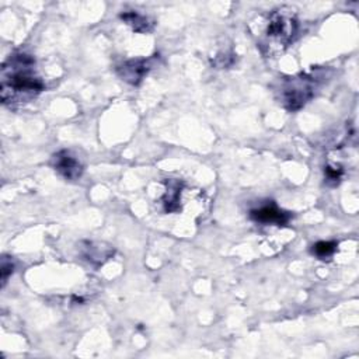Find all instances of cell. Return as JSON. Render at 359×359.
I'll return each mask as SVG.
<instances>
[{
	"label": "cell",
	"mask_w": 359,
	"mask_h": 359,
	"mask_svg": "<svg viewBox=\"0 0 359 359\" xmlns=\"http://www.w3.org/2000/svg\"><path fill=\"white\" fill-rule=\"evenodd\" d=\"M324 175H325V182L330 187H337L344 175V170L341 165L337 164H330L324 168Z\"/></svg>",
	"instance_id": "11"
},
{
	"label": "cell",
	"mask_w": 359,
	"mask_h": 359,
	"mask_svg": "<svg viewBox=\"0 0 359 359\" xmlns=\"http://www.w3.org/2000/svg\"><path fill=\"white\" fill-rule=\"evenodd\" d=\"M80 254L91 265L98 266V265H102L105 261H108L112 257L114 248L111 245H105L101 243L86 241L84 247L80 248Z\"/></svg>",
	"instance_id": "7"
},
{
	"label": "cell",
	"mask_w": 359,
	"mask_h": 359,
	"mask_svg": "<svg viewBox=\"0 0 359 359\" xmlns=\"http://www.w3.org/2000/svg\"><path fill=\"white\" fill-rule=\"evenodd\" d=\"M250 27L262 55L276 57L294 41L299 32V20L293 7L282 6L258 17Z\"/></svg>",
	"instance_id": "2"
},
{
	"label": "cell",
	"mask_w": 359,
	"mask_h": 359,
	"mask_svg": "<svg viewBox=\"0 0 359 359\" xmlns=\"http://www.w3.org/2000/svg\"><path fill=\"white\" fill-rule=\"evenodd\" d=\"M320 76L313 73H300L286 77L279 86V101L290 112L303 108L316 94Z\"/></svg>",
	"instance_id": "3"
},
{
	"label": "cell",
	"mask_w": 359,
	"mask_h": 359,
	"mask_svg": "<svg viewBox=\"0 0 359 359\" xmlns=\"http://www.w3.org/2000/svg\"><path fill=\"white\" fill-rule=\"evenodd\" d=\"M153 59L154 57H137L125 60L116 66V73L123 81L137 86L153 67Z\"/></svg>",
	"instance_id": "5"
},
{
	"label": "cell",
	"mask_w": 359,
	"mask_h": 359,
	"mask_svg": "<svg viewBox=\"0 0 359 359\" xmlns=\"http://www.w3.org/2000/svg\"><path fill=\"white\" fill-rule=\"evenodd\" d=\"M250 217L258 224H264V226L273 224L278 227H283L289 223V220L292 219V215L289 212L279 209L272 201H269L264 205H259L258 208L251 209Z\"/></svg>",
	"instance_id": "4"
},
{
	"label": "cell",
	"mask_w": 359,
	"mask_h": 359,
	"mask_svg": "<svg viewBox=\"0 0 359 359\" xmlns=\"http://www.w3.org/2000/svg\"><path fill=\"white\" fill-rule=\"evenodd\" d=\"M53 170L67 181H76L83 174L81 161L69 150H60L52 156Z\"/></svg>",
	"instance_id": "6"
},
{
	"label": "cell",
	"mask_w": 359,
	"mask_h": 359,
	"mask_svg": "<svg viewBox=\"0 0 359 359\" xmlns=\"http://www.w3.org/2000/svg\"><path fill=\"white\" fill-rule=\"evenodd\" d=\"M45 90V83L36 72V62L27 52H14L0 70V98L10 108L31 102Z\"/></svg>",
	"instance_id": "1"
},
{
	"label": "cell",
	"mask_w": 359,
	"mask_h": 359,
	"mask_svg": "<svg viewBox=\"0 0 359 359\" xmlns=\"http://www.w3.org/2000/svg\"><path fill=\"white\" fill-rule=\"evenodd\" d=\"M338 248L337 241H317L311 247V254L316 255L318 259H328L335 254Z\"/></svg>",
	"instance_id": "10"
},
{
	"label": "cell",
	"mask_w": 359,
	"mask_h": 359,
	"mask_svg": "<svg viewBox=\"0 0 359 359\" xmlns=\"http://www.w3.org/2000/svg\"><path fill=\"white\" fill-rule=\"evenodd\" d=\"M121 20L128 24L135 32H140V34H146V32H150L153 31L154 28V21L150 20L149 17L143 15V14H139L137 11H123L119 14Z\"/></svg>",
	"instance_id": "9"
},
{
	"label": "cell",
	"mask_w": 359,
	"mask_h": 359,
	"mask_svg": "<svg viewBox=\"0 0 359 359\" xmlns=\"http://www.w3.org/2000/svg\"><path fill=\"white\" fill-rule=\"evenodd\" d=\"M165 192L160 198V205L163 212L165 213H175L181 210L180 206V194H181V182L178 181H167L165 182Z\"/></svg>",
	"instance_id": "8"
},
{
	"label": "cell",
	"mask_w": 359,
	"mask_h": 359,
	"mask_svg": "<svg viewBox=\"0 0 359 359\" xmlns=\"http://www.w3.org/2000/svg\"><path fill=\"white\" fill-rule=\"evenodd\" d=\"M14 272V264L8 257L1 258V266H0V273H1V286L4 287L7 279L13 275Z\"/></svg>",
	"instance_id": "12"
}]
</instances>
